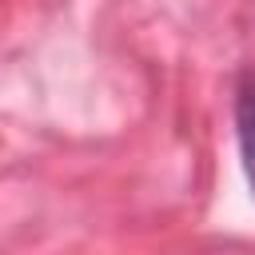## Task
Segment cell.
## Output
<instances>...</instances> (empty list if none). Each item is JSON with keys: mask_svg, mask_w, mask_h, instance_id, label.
Masks as SVG:
<instances>
[{"mask_svg": "<svg viewBox=\"0 0 255 255\" xmlns=\"http://www.w3.org/2000/svg\"><path fill=\"white\" fill-rule=\"evenodd\" d=\"M235 143H239V163L243 179L255 199V72H243L235 84Z\"/></svg>", "mask_w": 255, "mask_h": 255, "instance_id": "6da1fadb", "label": "cell"}]
</instances>
